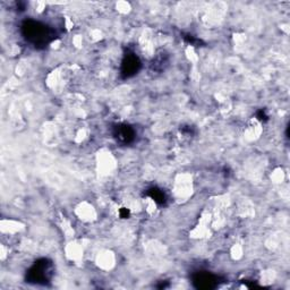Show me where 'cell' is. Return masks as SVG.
<instances>
[{
  "mask_svg": "<svg viewBox=\"0 0 290 290\" xmlns=\"http://www.w3.org/2000/svg\"><path fill=\"white\" fill-rule=\"evenodd\" d=\"M22 32L25 39L33 44H46L51 38L50 30L44 23L36 20H25L22 25Z\"/></svg>",
  "mask_w": 290,
  "mask_h": 290,
  "instance_id": "cell-1",
  "label": "cell"
},
{
  "mask_svg": "<svg viewBox=\"0 0 290 290\" xmlns=\"http://www.w3.org/2000/svg\"><path fill=\"white\" fill-rule=\"evenodd\" d=\"M140 66V62L138 58L134 56V54H128L124 59L122 65V72L125 78H130V76L135 75L138 72V68Z\"/></svg>",
  "mask_w": 290,
  "mask_h": 290,
  "instance_id": "cell-2",
  "label": "cell"
},
{
  "mask_svg": "<svg viewBox=\"0 0 290 290\" xmlns=\"http://www.w3.org/2000/svg\"><path fill=\"white\" fill-rule=\"evenodd\" d=\"M114 138L122 143H130L135 138L134 130L128 125H118L114 132Z\"/></svg>",
  "mask_w": 290,
  "mask_h": 290,
  "instance_id": "cell-3",
  "label": "cell"
},
{
  "mask_svg": "<svg viewBox=\"0 0 290 290\" xmlns=\"http://www.w3.org/2000/svg\"><path fill=\"white\" fill-rule=\"evenodd\" d=\"M150 196L153 198V201L159 203V204H164L166 201V196L164 194V192L156 188H153L150 190Z\"/></svg>",
  "mask_w": 290,
  "mask_h": 290,
  "instance_id": "cell-4",
  "label": "cell"
}]
</instances>
